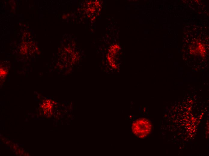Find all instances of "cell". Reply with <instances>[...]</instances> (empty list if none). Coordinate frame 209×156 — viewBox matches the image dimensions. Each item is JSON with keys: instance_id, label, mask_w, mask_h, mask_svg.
I'll list each match as a JSON object with an SVG mask.
<instances>
[{"instance_id": "obj_1", "label": "cell", "mask_w": 209, "mask_h": 156, "mask_svg": "<svg viewBox=\"0 0 209 156\" xmlns=\"http://www.w3.org/2000/svg\"><path fill=\"white\" fill-rule=\"evenodd\" d=\"M152 125L151 122L145 118H140L133 121L131 124V130L138 138L143 139L151 133Z\"/></svg>"}]
</instances>
